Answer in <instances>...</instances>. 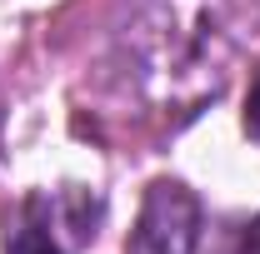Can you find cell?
<instances>
[{"label":"cell","instance_id":"obj_3","mask_svg":"<svg viewBox=\"0 0 260 254\" xmlns=\"http://www.w3.org/2000/svg\"><path fill=\"white\" fill-rule=\"evenodd\" d=\"M200 244V199L180 180H155L140 199V220L125 254H195Z\"/></svg>","mask_w":260,"mask_h":254},{"label":"cell","instance_id":"obj_2","mask_svg":"<svg viewBox=\"0 0 260 254\" xmlns=\"http://www.w3.org/2000/svg\"><path fill=\"white\" fill-rule=\"evenodd\" d=\"M95 220L100 204L80 190L35 194L15 234V254H80L95 239Z\"/></svg>","mask_w":260,"mask_h":254},{"label":"cell","instance_id":"obj_5","mask_svg":"<svg viewBox=\"0 0 260 254\" xmlns=\"http://www.w3.org/2000/svg\"><path fill=\"white\" fill-rule=\"evenodd\" d=\"M240 254H260V220L245 229V239H240Z\"/></svg>","mask_w":260,"mask_h":254},{"label":"cell","instance_id":"obj_1","mask_svg":"<svg viewBox=\"0 0 260 254\" xmlns=\"http://www.w3.org/2000/svg\"><path fill=\"white\" fill-rule=\"evenodd\" d=\"M130 45L150 100L190 115V105L225 85L235 0H145L130 25Z\"/></svg>","mask_w":260,"mask_h":254},{"label":"cell","instance_id":"obj_4","mask_svg":"<svg viewBox=\"0 0 260 254\" xmlns=\"http://www.w3.org/2000/svg\"><path fill=\"white\" fill-rule=\"evenodd\" d=\"M245 135L260 140V70H255V80H250V95H245Z\"/></svg>","mask_w":260,"mask_h":254}]
</instances>
